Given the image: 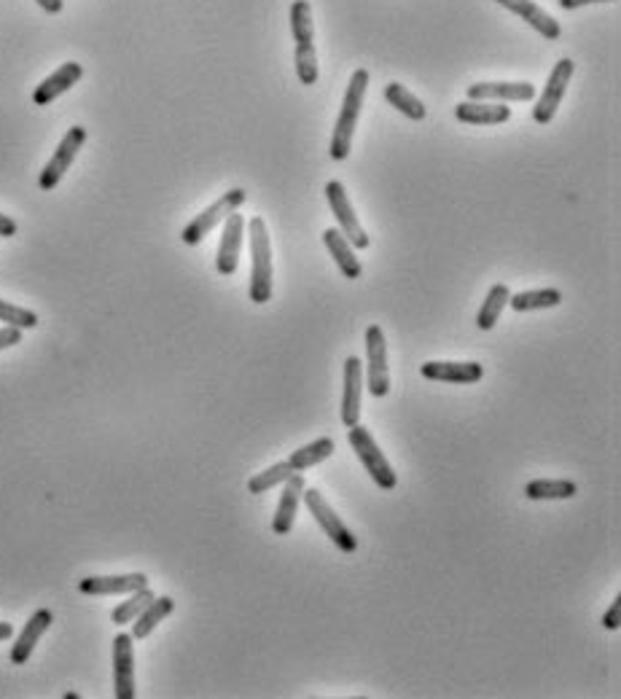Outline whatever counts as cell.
I'll return each instance as SVG.
<instances>
[{
	"label": "cell",
	"mask_w": 621,
	"mask_h": 699,
	"mask_svg": "<svg viewBox=\"0 0 621 699\" xmlns=\"http://www.w3.org/2000/svg\"><path fill=\"white\" fill-rule=\"evenodd\" d=\"M369 70H355L350 84H347L345 100H342V111H339V119L334 124V138H331V159L334 162H345L350 156V148H353V135L355 127H358V119H361L363 97H366V89H369Z\"/></svg>",
	"instance_id": "obj_1"
},
{
	"label": "cell",
	"mask_w": 621,
	"mask_h": 699,
	"mask_svg": "<svg viewBox=\"0 0 621 699\" xmlns=\"http://www.w3.org/2000/svg\"><path fill=\"white\" fill-rule=\"evenodd\" d=\"M17 232H19L17 221L0 213V237H14V234H17Z\"/></svg>",
	"instance_id": "obj_35"
},
{
	"label": "cell",
	"mask_w": 621,
	"mask_h": 699,
	"mask_svg": "<svg viewBox=\"0 0 621 699\" xmlns=\"http://www.w3.org/2000/svg\"><path fill=\"white\" fill-rule=\"evenodd\" d=\"M425 380L452 382V385H474L484 377V366L476 361H428L420 366Z\"/></svg>",
	"instance_id": "obj_14"
},
{
	"label": "cell",
	"mask_w": 621,
	"mask_h": 699,
	"mask_svg": "<svg viewBox=\"0 0 621 699\" xmlns=\"http://www.w3.org/2000/svg\"><path fill=\"white\" fill-rule=\"evenodd\" d=\"M291 33L296 44H312L315 27H312V6L307 0H296L291 6Z\"/></svg>",
	"instance_id": "obj_30"
},
{
	"label": "cell",
	"mask_w": 621,
	"mask_h": 699,
	"mask_svg": "<svg viewBox=\"0 0 621 699\" xmlns=\"http://www.w3.org/2000/svg\"><path fill=\"white\" fill-rule=\"evenodd\" d=\"M148 587L146 573H124V576H87L78 581L81 595L105 597V595H130L138 589Z\"/></svg>",
	"instance_id": "obj_12"
},
{
	"label": "cell",
	"mask_w": 621,
	"mask_h": 699,
	"mask_svg": "<svg viewBox=\"0 0 621 699\" xmlns=\"http://www.w3.org/2000/svg\"><path fill=\"white\" fill-rule=\"evenodd\" d=\"M296 76L304 87H312L318 81V54H315V44H296L294 52Z\"/></svg>",
	"instance_id": "obj_31"
},
{
	"label": "cell",
	"mask_w": 621,
	"mask_h": 699,
	"mask_svg": "<svg viewBox=\"0 0 621 699\" xmlns=\"http://www.w3.org/2000/svg\"><path fill=\"white\" fill-rule=\"evenodd\" d=\"M347 441H350V447H353L355 458L361 460V466L366 468V474L374 479V484L382 487V490H396V471H393V466L388 463V458L382 455V449L377 447V441H374V436L369 433V428H363L361 423L350 425Z\"/></svg>",
	"instance_id": "obj_3"
},
{
	"label": "cell",
	"mask_w": 621,
	"mask_h": 699,
	"mask_svg": "<svg viewBox=\"0 0 621 699\" xmlns=\"http://www.w3.org/2000/svg\"><path fill=\"white\" fill-rule=\"evenodd\" d=\"M173 611H175L173 597H154V600L143 608V613H140L138 619L132 622V638L146 640L148 635H151V632H154Z\"/></svg>",
	"instance_id": "obj_22"
},
{
	"label": "cell",
	"mask_w": 621,
	"mask_h": 699,
	"mask_svg": "<svg viewBox=\"0 0 621 699\" xmlns=\"http://www.w3.org/2000/svg\"><path fill=\"white\" fill-rule=\"evenodd\" d=\"M135 638L119 632L113 638V694L116 699H135Z\"/></svg>",
	"instance_id": "obj_10"
},
{
	"label": "cell",
	"mask_w": 621,
	"mask_h": 699,
	"mask_svg": "<svg viewBox=\"0 0 621 699\" xmlns=\"http://www.w3.org/2000/svg\"><path fill=\"white\" fill-rule=\"evenodd\" d=\"M81 76H84V68H81L78 62H65V65H60V68L54 70L52 76L44 78V81L35 87L33 103L38 105V108L54 103L57 97L65 95L68 89L76 87L78 81H81Z\"/></svg>",
	"instance_id": "obj_17"
},
{
	"label": "cell",
	"mask_w": 621,
	"mask_h": 699,
	"mask_svg": "<svg viewBox=\"0 0 621 699\" xmlns=\"http://www.w3.org/2000/svg\"><path fill=\"white\" fill-rule=\"evenodd\" d=\"M334 452H337V444H334V439L320 436V439L310 441V444H304V447H299L296 452H291L288 463H291V468H294L296 474H302V471H307V468L320 466V463L331 458Z\"/></svg>",
	"instance_id": "obj_23"
},
{
	"label": "cell",
	"mask_w": 621,
	"mask_h": 699,
	"mask_svg": "<svg viewBox=\"0 0 621 699\" xmlns=\"http://www.w3.org/2000/svg\"><path fill=\"white\" fill-rule=\"evenodd\" d=\"M304 476L294 474L291 479L283 482V492H280V503H277L275 517H272V533L275 536H288L291 527L296 522V511H299V503H302L304 495Z\"/></svg>",
	"instance_id": "obj_15"
},
{
	"label": "cell",
	"mask_w": 621,
	"mask_h": 699,
	"mask_svg": "<svg viewBox=\"0 0 621 699\" xmlns=\"http://www.w3.org/2000/svg\"><path fill=\"white\" fill-rule=\"evenodd\" d=\"M22 342V328L3 326L0 328V350H9V347L19 345Z\"/></svg>",
	"instance_id": "obj_34"
},
{
	"label": "cell",
	"mask_w": 621,
	"mask_h": 699,
	"mask_svg": "<svg viewBox=\"0 0 621 699\" xmlns=\"http://www.w3.org/2000/svg\"><path fill=\"white\" fill-rule=\"evenodd\" d=\"M509 299H511V291L506 288V285L503 283L492 285L490 294H487V299H484L482 310H479V315H476V326L482 328V331L495 328V323H498V318H501V312L506 310Z\"/></svg>",
	"instance_id": "obj_26"
},
{
	"label": "cell",
	"mask_w": 621,
	"mask_h": 699,
	"mask_svg": "<svg viewBox=\"0 0 621 699\" xmlns=\"http://www.w3.org/2000/svg\"><path fill=\"white\" fill-rule=\"evenodd\" d=\"M245 199H248V194H245V189H232L226 191L224 197L216 199L210 208L205 210V213H199L194 221H191L186 229H183L181 240L186 242V245H199V242L205 240L207 234L213 232L218 224H224L226 218L232 216V213H237V210L245 205Z\"/></svg>",
	"instance_id": "obj_4"
},
{
	"label": "cell",
	"mask_w": 621,
	"mask_h": 699,
	"mask_svg": "<svg viewBox=\"0 0 621 699\" xmlns=\"http://www.w3.org/2000/svg\"><path fill=\"white\" fill-rule=\"evenodd\" d=\"M151 600H154V592H151L148 587L138 589V592H130V597L111 611V622L119 624V627L121 624H132Z\"/></svg>",
	"instance_id": "obj_28"
},
{
	"label": "cell",
	"mask_w": 621,
	"mask_h": 699,
	"mask_svg": "<svg viewBox=\"0 0 621 699\" xmlns=\"http://www.w3.org/2000/svg\"><path fill=\"white\" fill-rule=\"evenodd\" d=\"M326 199L328 205H331V210H334V218H337L339 224V232L345 234L347 242L350 245H355V251H363V248H369V234H366V229L361 226V221H358V216H355L353 205H350V197H347L345 186L339 181H328L326 183Z\"/></svg>",
	"instance_id": "obj_8"
},
{
	"label": "cell",
	"mask_w": 621,
	"mask_h": 699,
	"mask_svg": "<svg viewBox=\"0 0 621 699\" xmlns=\"http://www.w3.org/2000/svg\"><path fill=\"white\" fill-rule=\"evenodd\" d=\"M385 100H388L393 108H398V111L404 113L406 119L423 121L425 116H428L423 100H420L417 95H412V92H409L406 87H401L398 81H393V84H388V87H385Z\"/></svg>",
	"instance_id": "obj_27"
},
{
	"label": "cell",
	"mask_w": 621,
	"mask_h": 699,
	"mask_svg": "<svg viewBox=\"0 0 621 699\" xmlns=\"http://www.w3.org/2000/svg\"><path fill=\"white\" fill-rule=\"evenodd\" d=\"M87 143V130L84 127H70L68 132H65V138L60 140V146H57V151H54V156L46 162V167L41 170V178H38V186L44 191H52L57 183L65 178V173L70 170V164L76 162L78 151H81V146Z\"/></svg>",
	"instance_id": "obj_7"
},
{
	"label": "cell",
	"mask_w": 621,
	"mask_h": 699,
	"mask_svg": "<svg viewBox=\"0 0 621 699\" xmlns=\"http://www.w3.org/2000/svg\"><path fill=\"white\" fill-rule=\"evenodd\" d=\"M52 622L54 613L49 611V608H38V611L27 619V624L22 627V632H19L17 643L11 646V665H25L27 659L33 656L38 640L44 638L46 630L52 627Z\"/></svg>",
	"instance_id": "obj_16"
},
{
	"label": "cell",
	"mask_w": 621,
	"mask_h": 699,
	"mask_svg": "<svg viewBox=\"0 0 621 699\" xmlns=\"http://www.w3.org/2000/svg\"><path fill=\"white\" fill-rule=\"evenodd\" d=\"M296 471L291 468V463L288 460H283V463H277V466L267 468V471H261V474L251 476L248 479V492L251 495H264V492H269L272 487H277V484H283L285 479H291Z\"/></svg>",
	"instance_id": "obj_29"
},
{
	"label": "cell",
	"mask_w": 621,
	"mask_h": 699,
	"mask_svg": "<svg viewBox=\"0 0 621 699\" xmlns=\"http://www.w3.org/2000/svg\"><path fill=\"white\" fill-rule=\"evenodd\" d=\"M251 232V302L267 304L272 299V242L264 218L256 216L248 224Z\"/></svg>",
	"instance_id": "obj_2"
},
{
	"label": "cell",
	"mask_w": 621,
	"mask_h": 699,
	"mask_svg": "<svg viewBox=\"0 0 621 699\" xmlns=\"http://www.w3.org/2000/svg\"><path fill=\"white\" fill-rule=\"evenodd\" d=\"M495 3H501L503 9L514 11L519 19H525L527 25L533 27V30H538V33L544 35V38H549V41H557L560 38V22L549 14V11H544L538 3H533V0H495Z\"/></svg>",
	"instance_id": "obj_19"
},
{
	"label": "cell",
	"mask_w": 621,
	"mask_h": 699,
	"mask_svg": "<svg viewBox=\"0 0 621 699\" xmlns=\"http://www.w3.org/2000/svg\"><path fill=\"white\" fill-rule=\"evenodd\" d=\"M589 3H611V0H560V6L565 11L581 9V6H589Z\"/></svg>",
	"instance_id": "obj_36"
},
{
	"label": "cell",
	"mask_w": 621,
	"mask_h": 699,
	"mask_svg": "<svg viewBox=\"0 0 621 699\" xmlns=\"http://www.w3.org/2000/svg\"><path fill=\"white\" fill-rule=\"evenodd\" d=\"M11 635H14V627H11L9 622H0V643H3V640H9Z\"/></svg>",
	"instance_id": "obj_38"
},
{
	"label": "cell",
	"mask_w": 621,
	"mask_h": 699,
	"mask_svg": "<svg viewBox=\"0 0 621 699\" xmlns=\"http://www.w3.org/2000/svg\"><path fill=\"white\" fill-rule=\"evenodd\" d=\"M323 242H326L328 253L334 256V261H337L339 272L347 277V280H358L363 272L361 261H358V256H355L353 245L347 242V237L339 229H326L323 232Z\"/></svg>",
	"instance_id": "obj_21"
},
{
	"label": "cell",
	"mask_w": 621,
	"mask_h": 699,
	"mask_svg": "<svg viewBox=\"0 0 621 699\" xmlns=\"http://www.w3.org/2000/svg\"><path fill=\"white\" fill-rule=\"evenodd\" d=\"M468 100H498V103H530L535 97V87L530 81H482L468 87Z\"/></svg>",
	"instance_id": "obj_11"
},
{
	"label": "cell",
	"mask_w": 621,
	"mask_h": 699,
	"mask_svg": "<svg viewBox=\"0 0 621 699\" xmlns=\"http://www.w3.org/2000/svg\"><path fill=\"white\" fill-rule=\"evenodd\" d=\"M603 627H605V630H619V627H621V597H616L611 608L605 611Z\"/></svg>",
	"instance_id": "obj_33"
},
{
	"label": "cell",
	"mask_w": 621,
	"mask_h": 699,
	"mask_svg": "<svg viewBox=\"0 0 621 699\" xmlns=\"http://www.w3.org/2000/svg\"><path fill=\"white\" fill-rule=\"evenodd\" d=\"M302 501L307 503V509H310V514L320 525V530L334 541V546H337L339 552L353 554L355 549H358V538L350 533V527L339 519L337 511L331 509V503H328L318 490H307V487H304Z\"/></svg>",
	"instance_id": "obj_5"
},
{
	"label": "cell",
	"mask_w": 621,
	"mask_h": 699,
	"mask_svg": "<svg viewBox=\"0 0 621 699\" xmlns=\"http://www.w3.org/2000/svg\"><path fill=\"white\" fill-rule=\"evenodd\" d=\"M242 232H245V218L232 213V216L224 221V232H221V242H218V256H216L218 275L232 277L234 272H237L240 251H242Z\"/></svg>",
	"instance_id": "obj_13"
},
{
	"label": "cell",
	"mask_w": 621,
	"mask_h": 699,
	"mask_svg": "<svg viewBox=\"0 0 621 699\" xmlns=\"http://www.w3.org/2000/svg\"><path fill=\"white\" fill-rule=\"evenodd\" d=\"M363 396V363L350 355L345 361V396H342V423L350 428L361 420Z\"/></svg>",
	"instance_id": "obj_18"
},
{
	"label": "cell",
	"mask_w": 621,
	"mask_h": 699,
	"mask_svg": "<svg viewBox=\"0 0 621 699\" xmlns=\"http://www.w3.org/2000/svg\"><path fill=\"white\" fill-rule=\"evenodd\" d=\"M366 374H369V393L374 398H385L390 393L388 372V342L385 331L377 323L366 328Z\"/></svg>",
	"instance_id": "obj_6"
},
{
	"label": "cell",
	"mask_w": 621,
	"mask_h": 699,
	"mask_svg": "<svg viewBox=\"0 0 621 699\" xmlns=\"http://www.w3.org/2000/svg\"><path fill=\"white\" fill-rule=\"evenodd\" d=\"M576 492V482L570 479H535L525 484V495L530 501H568Z\"/></svg>",
	"instance_id": "obj_24"
},
{
	"label": "cell",
	"mask_w": 621,
	"mask_h": 699,
	"mask_svg": "<svg viewBox=\"0 0 621 699\" xmlns=\"http://www.w3.org/2000/svg\"><path fill=\"white\" fill-rule=\"evenodd\" d=\"M0 323L14 328H35L38 326V315L33 310H25V307H17V304L0 299Z\"/></svg>",
	"instance_id": "obj_32"
},
{
	"label": "cell",
	"mask_w": 621,
	"mask_h": 699,
	"mask_svg": "<svg viewBox=\"0 0 621 699\" xmlns=\"http://www.w3.org/2000/svg\"><path fill=\"white\" fill-rule=\"evenodd\" d=\"M562 302V294L557 288H538V291H522V294H511L509 307L517 312H533V310H549Z\"/></svg>",
	"instance_id": "obj_25"
},
{
	"label": "cell",
	"mask_w": 621,
	"mask_h": 699,
	"mask_svg": "<svg viewBox=\"0 0 621 699\" xmlns=\"http://www.w3.org/2000/svg\"><path fill=\"white\" fill-rule=\"evenodd\" d=\"M455 116L463 124H506L511 119V108L506 103H482V100H466L455 108Z\"/></svg>",
	"instance_id": "obj_20"
},
{
	"label": "cell",
	"mask_w": 621,
	"mask_h": 699,
	"mask_svg": "<svg viewBox=\"0 0 621 699\" xmlns=\"http://www.w3.org/2000/svg\"><path fill=\"white\" fill-rule=\"evenodd\" d=\"M573 70H576V65H573V60H568V57L557 62L552 68V73L546 78L544 92H541V97H538V103H535L533 108V119L538 121V124H549V121L554 119V113L560 108L562 97L568 92Z\"/></svg>",
	"instance_id": "obj_9"
},
{
	"label": "cell",
	"mask_w": 621,
	"mask_h": 699,
	"mask_svg": "<svg viewBox=\"0 0 621 699\" xmlns=\"http://www.w3.org/2000/svg\"><path fill=\"white\" fill-rule=\"evenodd\" d=\"M35 3H38V6H41L46 14H60L62 6H65L62 0H35Z\"/></svg>",
	"instance_id": "obj_37"
}]
</instances>
